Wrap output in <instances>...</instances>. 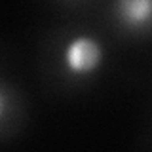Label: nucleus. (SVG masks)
Masks as SVG:
<instances>
[{
	"label": "nucleus",
	"mask_w": 152,
	"mask_h": 152,
	"mask_svg": "<svg viewBox=\"0 0 152 152\" xmlns=\"http://www.w3.org/2000/svg\"><path fill=\"white\" fill-rule=\"evenodd\" d=\"M114 15L126 28H142L152 21V0H114Z\"/></svg>",
	"instance_id": "nucleus-2"
},
{
	"label": "nucleus",
	"mask_w": 152,
	"mask_h": 152,
	"mask_svg": "<svg viewBox=\"0 0 152 152\" xmlns=\"http://www.w3.org/2000/svg\"><path fill=\"white\" fill-rule=\"evenodd\" d=\"M103 63L101 44L89 34H80L69 42L65 48V66L72 74H91Z\"/></svg>",
	"instance_id": "nucleus-1"
}]
</instances>
